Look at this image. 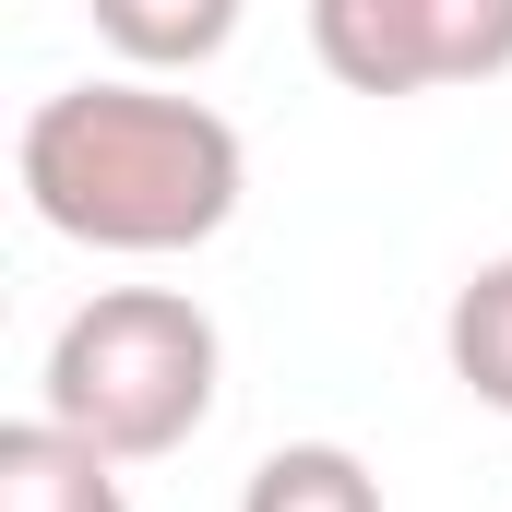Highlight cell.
<instances>
[{"label": "cell", "mask_w": 512, "mask_h": 512, "mask_svg": "<svg viewBox=\"0 0 512 512\" xmlns=\"http://www.w3.org/2000/svg\"><path fill=\"white\" fill-rule=\"evenodd\" d=\"M215 382H227V346H215L203 298H179V286H96L48 334L36 405L60 429L108 441L120 465H155V453H179L215 417Z\"/></svg>", "instance_id": "2"}, {"label": "cell", "mask_w": 512, "mask_h": 512, "mask_svg": "<svg viewBox=\"0 0 512 512\" xmlns=\"http://www.w3.org/2000/svg\"><path fill=\"white\" fill-rule=\"evenodd\" d=\"M84 12L131 72H203V60H227L251 0H84Z\"/></svg>", "instance_id": "5"}, {"label": "cell", "mask_w": 512, "mask_h": 512, "mask_svg": "<svg viewBox=\"0 0 512 512\" xmlns=\"http://www.w3.org/2000/svg\"><path fill=\"white\" fill-rule=\"evenodd\" d=\"M441 358H453V382L477 393L489 417H512V251H489L465 286H453V310H441Z\"/></svg>", "instance_id": "6"}, {"label": "cell", "mask_w": 512, "mask_h": 512, "mask_svg": "<svg viewBox=\"0 0 512 512\" xmlns=\"http://www.w3.org/2000/svg\"><path fill=\"white\" fill-rule=\"evenodd\" d=\"M310 60L346 96H429V24L417 0H310Z\"/></svg>", "instance_id": "3"}, {"label": "cell", "mask_w": 512, "mask_h": 512, "mask_svg": "<svg viewBox=\"0 0 512 512\" xmlns=\"http://www.w3.org/2000/svg\"><path fill=\"white\" fill-rule=\"evenodd\" d=\"M239 512H382V477L346 453V441H286V453H262Z\"/></svg>", "instance_id": "7"}, {"label": "cell", "mask_w": 512, "mask_h": 512, "mask_svg": "<svg viewBox=\"0 0 512 512\" xmlns=\"http://www.w3.org/2000/svg\"><path fill=\"white\" fill-rule=\"evenodd\" d=\"M417 24H429L441 84H501L512 72V0H417Z\"/></svg>", "instance_id": "8"}, {"label": "cell", "mask_w": 512, "mask_h": 512, "mask_svg": "<svg viewBox=\"0 0 512 512\" xmlns=\"http://www.w3.org/2000/svg\"><path fill=\"white\" fill-rule=\"evenodd\" d=\"M0 512H131L120 453L84 441V429H60V417L36 405V417L0 429Z\"/></svg>", "instance_id": "4"}, {"label": "cell", "mask_w": 512, "mask_h": 512, "mask_svg": "<svg viewBox=\"0 0 512 512\" xmlns=\"http://www.w3.org/2000/svg\"><path fill=\"white\" fill-rule=\"evenodd\" d=\"M12 167H24V203H36L48 239L108 251V262L203 251V239L239 215V191H251L239 120H215L203 96H167L155 72L36 96Z\"/></svg>", "instance_id": "1"}]
</instances>
